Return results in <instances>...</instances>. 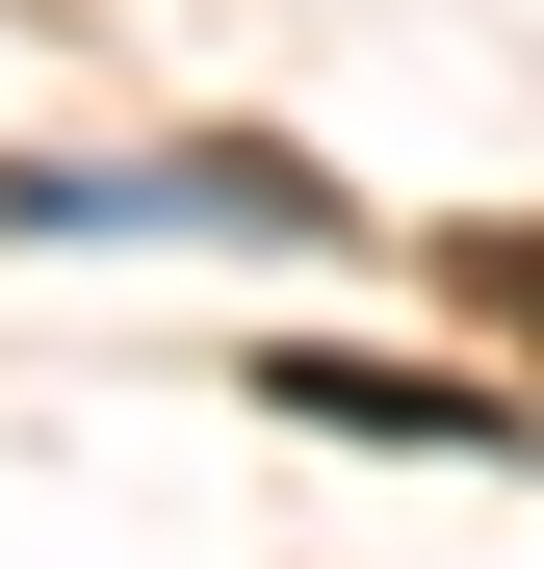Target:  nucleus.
<instances>
[{"instance_id": "1", "label": "nucleus", "mask_w": 544, "mask_h": 569, "mask_svg": "<svg viewBox=\"0 0 544 569\" xmlns=\"http://www.w3.org/2000/svg\"><path fill=\"white\" fill-rule=\"evenodd\" d=\"M286 415H337V440H493V389H415V362H286Z\"/></svg>"}, {"instance_id": "2", "label": "nucleus", "mask_w": 544, "mask_h": 569, "mask_svg": "<svg viewBox=\"0 0 544 569\" xmlns=\"http://www.w3.org/2000/svg\"><path fill=\"white\" fill-rule=\"evenodd\" d=\"M467 311H493V337H544V233H467Z\"/></svg>"}]
</instances>
